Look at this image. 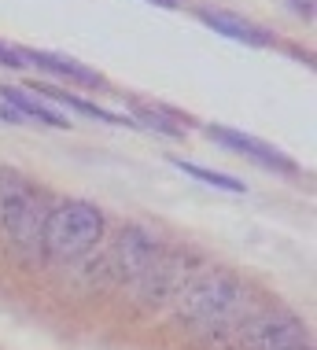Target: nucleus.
<instances>
[{
  "label": "nucleus",
  "instance_id": "f257e3e1",
  "mask_svg": "<svg viewBox=\"0 0 317 350\" xmlns=\"http://www.w3.org/2000/svg\"><path fill=\"white\" fill-rule=\"evenodd\" d=\"M177 310L196 332L225 336V332H240L251 321V295H247V284L240 277L214 269L181 288Z\"/></svg>",
  "mask_w": 317,
  "mask_h": 350
},
{
  "label": "nucleus",
  "instance_id": "f03ea898",
  "mask_svg": "<svg viewBox=\"0 0 317 350\" xmlns=\"http://www.w3.org/2000/svg\"><path fill=\"white\" fill-rule=\"evenodd\" d=\"M107 232L103 211L85 200H66L55 203L52 211H45L41 221V254L48 262H78Z\"/></svg>",
  "mask_w": 317,
  "mask_h": 350
},
{
  "label": "nucleus",
  "instance_id": "7ed1b4c3",
  "mask_svg": "<svg viewBox=\"0 0 317 350\" xmlns=\"http://www.w3.org/2000/svg\"><path fill=\"white\" fill-rule=\"evenodd\" d=\"M41 221L45 206L30 181L18 174H0V232L18 254L41 251Z\"/></svg>",
  "mask_w": 317,
  "mask_h": 350
},
{
  "label": "nucleus",
  "instance_id": "20e7f679",
  "mask_svg": "<svg viewBox=\"0 0 317 350\" xmlns=\"http://www.w3.org/2000/svg\"><path fill=\"white\" fill-rule=\"evenodd\" d=\"M159 240L151 236L148 229H137V225H126L118 236H114L107 258L103 266L111 269L114 280H140L144 273L151 269V262L159 258Z\"/></svg>",
  "mask_w": 317,
  "mask_h": 350
},
{
  "label": "nucleus",
  "instance_id": "39448f33",
  "mask_svg": "<svg viewBox=\"0 0 317 350\" xmlns=\"http://www.w3.org/2000/svg\"><path fill=\"white\" fill-rule=\"evenodd\" d=\"M240 339H244V350H310V332L292 314L251 317L240 328Z\"/></svg>",
  "mask_w": 317,
  "mask_h": 350
},
{
  "label": "nucleus",
  "instance_id": "423d86ee",
  "mask_svg": "<svg viewBox=\"0 0 317 350\" xmlns=\"http://www.w3.org/2000/svg\"><path fill=\"white\" fill-rule=\"evenodd\" d=\"M192 262L177 251H159V258L151 262V269L137 280L140 284V295L148 302H162L170 295H181V288L188 284Z\"/></svg>",
  "mask_w": 317,
  "mask_h": 350
},
{
  "label": "nucleus",
  "instance_id": "0eeeda50",
  "mask_svg": "<svg viewBox=\"0 0 317 350\" xmlns=\"http://www.w3.org/2000/svg\"><path fill=\"white\" fill-rule=\"evenodd\" d=\"M210 140H218L222 148L236 151V155H247L255 159L258 166H270L277 174H299V166H295V159H288L284 151H277L273 144H266V140H258L251 133H240V129H225V126H207Z\"/></svg>",
  "mask_w": 317,
  "mask_h": 350
},
{
  "label": "nucleus",
  "instance_id": "6e6552de",
  "mask_svg": "<svg viewBox=\"0 0 317 350\" xmlns=\"http://www.w3.org/2000/svg\"><path fill=\"white\" fill-rule=\"evenodd\" d=\"M23 55V63H34V67H45L48 74H60V78L74 81V85H85V89H103V78L96 74L92 67H85L78 59H66L60 52H41V49H15Z\"/></svg>",
  "mask_w": 317,
  "mask_h": 350
},
{
  "label": "nucleus",
  "instance_id": "1a4fd4ad",
  "mask_svg": "<svg viewBox=\"0 0 317 350\" xmlns=\"http://www.w3.org/2000/svg\"><path fill=\"white\" fill-rule=\"evenodd\" d=\"M196 18H199V23H207L214 33L233 37V41H244V44H255V49L273 44V33H266L262 26L247 23V18H240V15H233V12H218V8H196Z\"/></svg>",
  "mask_w": 317,
  "mask_h": 350
},
{
  "label": "nucleus",
  "instance_id": "9d476101",
  "mask_svg": "<svg viewBox=\"0 0 317 350\" xmlns=\"http://www.w3.org/2000/svg\"><path fill=\"white\" fill-rule=\"evenodd\" d=\"M133 118L129 122H140V126L155 129V133H166V137H185L192 129V118L181 115L174 107H162V103H129Z\"/></svg>",
  "mask_w": 317,
  "mask_h": 350
},
{
  "label": "nucleus",
  "instance_id": "9b49d317",
  "mask_svg": "<svg viewBox=\"0 0 317 350\" xmlns=\"http://www.w3.org/2000/svg\"><path fill=\"white\" fill-rule=\"evenodd\" d=\"M34 92H37V96H45V100H52V103H63L66 111H78V115H85V118L107 122V126H129V118H126V115H111V111L96 107V103L81 100V96H74V92L55 89V85H34Z\"/></svg>",
  "mask_w": 317,
  "mask_h": 350
},
{
  "label": "nucleus",
  "instance_id": "f8f14e48",
  "mask_svg": "<svg viewBox=\"0 0 317 350\" xmlns=\"http://www.w3.org/2000/svg\"><path fill=\"white\" fill-rule=\"evenodd\" d=\"M0 103H8V107H12L23 122H45V126H55V129H63V126H66V118H63V115L48 111L41 100L26 96V92L12 89V85H0Z\"/></svg>",
  "mask_w": 317,
  "mask_h": 350
},
{
  "label": "nucleus",
  "instance_id": "ddd939ff",
  "mask_svg": "<svg viewBox=\"0 0 317 350\" xmlns=\"http://www.w3.org/2000/svg\"><path fill=\"white\" fill-rule=\"evenodd\" d=\"M181 174H188V177H196V181H203V185H214V188H222V192H247L244 181H236V177H229V174H218V170H207V166H196V163H188V159H170Z\"/></svg>",
  "mask_w": 317,
  "mask_h": 350
},
{
  "label": "nucleus",
  "instance_id": "4468645a",
  "mask_svg": "<svg viewBox=\"0 0 317 350\" xmlns=\"http://www.w3.org/2000/svg\"><path fill=\"white\" fill-rule=\"evenodd\" d=\"M0 67H12V70H18V67H26V63H23V55H18L15 49L0 44Z\"/></svg>",
  "mask_w": 317,
  "mask_h": 350
},
{
  "label": "nucleus",
  "instance_id": "2eb2a0df",
  "mask_svg": "<svg viewBox=\"0 0 317 350\" xmlns=\"http://www.w3.org/2000/svg\"><path fill=\"white\" fill-rule=\"evenodd\" d=\"M288 4H292L303 18H314V0H288Z\"/></svg>",
  "mask_w": 317,
  "mask_h": 350
},
{
  "label": "nucleus",
  "instance_id": "dca6fc26",
  "mask_svg": "<svg viewBox=\"0 0 317 350\" xmlns=\"http://www.w3.org/2000/svg\"><path fill=\"white\" fill-rule=\"evenodd\" d=\"M0 122H23V118H18L15 111L8 107V103H0Z\"/></svg>",
  "mask_w": 317,
  "mask_h": 350
},
{
  "label": "nucleus",
  "instance_id": "f3484780",
  "mask_svg": "<svg viewBox=\"0 0 317 350\" xmlns=\"http://www.w3.org/2000/svg\"><path fill=\"white\" fill-rule=\"evenodd\" d=\"M148 4H159V8H177L181 0H148Z\"/></svg>",
  "mask_w": 317,
  "mask_h": 350
}]
</instances>
